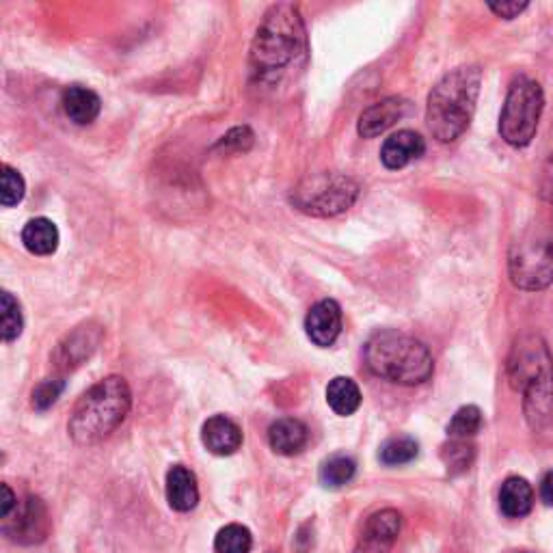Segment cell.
<instances>
[{
	"label": "cell",
	"instance_id": "1",
	"mask_svg": "<svg viewBox=\"0 0 553 553\" xmlns=\"http://www.w3.org/2000/svg\"><path fill=\"white\" fill-rule=\"evenodd\" d=\"M307 50L305 24L299 9L288 3L266 11L251 44V74L258 83L273 85L296 65Z\"/></svg>",
	"mask_w": 553,
	"mask_h": 553
},
{
	"label": "cell",
	"instance_id": "2",
	"mask_svg": "<svg viewBox=\"0 0 553 553\" xmlns=\"http://www.w3.org/2000/svg\"><path fill=\"white\" fill-rule=\"evenodd\" d=\"M482 87L478 65H463L445 74L426 104L428 130L439 143H454L471 126Z\"/></svg>",
	"mask_w": 553,
	"mask_h": 553
},
{
	"label": "cell",
	"instance_id": "3",
	"mask_svg": "<svg viewBox=\"0 0 553 553\" xmlns=\"http://www.w3.org/2000/svg\"><path fill=\"white\" fill-rule=\"evenodd\" d=\"M132 407V391L121 376H106L87 389L67 422V433L78 445H96L124 424Z\"/></svg>",
	"mask_w": 553,
	"mask_h": 553
},
{
	"label": "cell",
	"instance_id": "4",
	"mask_svg": "<svg viewBox=\"0 0 553 553\" xmlns=\"http://www.w3.org/2000/svg\"><path fill=\"white\" fill-rule=\"evenodd\" d=\"M363 357L374 376L396 385H422L435 370L433 355L424 342L391 329L374 333Z\"/></svg>",
	"mask_w": 553,
	"mask_h": 553
},
{
	"label": "cell",
	"instance_id": "5",
	"mask_svg": "<svg viewBox=\"0 0 553 553\" xmlns=\"http://www.w3.org/2000/svg\"><path fill=\"white\" fill-rule=\"evenodd\" d=\"M508 271L519 290H545L553 281V204L512 242Z\"/></svg>",
	"mask_w": 553,
	"mask_h": 553
},
{
	"label": "cell",
	"instance_id": "6",
	"mask_svg": "<svg viewBox=\"0 0 553 553\" xmlns=\"http://www.w3.org/2000/svg\"><path fill=\"white\" fill-rule=\"evenodd\" d=\"M545 109L543 87L530 78H517L510 85L504 102L502 115H499V134L512 147L530 145L538 121H541Z\"/></svg>",
	"mask_w": 553,
	"mask_h": 553
},
{
	"label": "cell",
	"instance_id": "7",
	"mask_svg": "<svg viewBox=\"0 0 553 553\" xmlns=\"http://www.w3.org/2000/svg\"><path fill=\"white\" fill-rule=\"evenodd\" d=\"M359 197V184L344 173H318L312 178H305L292 191V204L309 217H337Z\"/></svg>",
	"mask_w": 553,
	"mask_h": 553
},
{
	"label": "cell",
	"instance_id": "8",
	"mask_svg": "<svg viewBox=\"0 0 553 553\" xmlns=\"http://www.w3.org/2000/svg\"><path fill=\"white\" fill-rule=\"evenodd\" d=\"M102 337L104 331L96 322H87V325L76 327L72 333L65 335L63 342H59L55 350V366L63 372L78 368L100 346Z\"/></svg>",
	"mask_w": 553,
	"mask_h": 553
},
{
	"label": "cell",
	"instance_id": "9",
	"mask_svg": "<svg viewBox=\"0 0 553 553\" xmlns=\"http://www.w3.org/2000/svg\"><path fill=\"white\" fill-rule=\"evenodd\" d=\"M402 528V517L398 510H379L368 519L366 528H363L361 541L355 553H387L394 547L396 538Z\"/></svg>",
	"mask_w": 553,
	"mask_h": 553
},
{
	"label": "cell",
	"instance_id": "10",
	"mask_svg": "<svg viewBox=\"0 0 553 553\" xmlns=\"http://www.w3.org/2000/svg\"><path fill=\"white\" fill-rule=\"evenodd\" d=\"M523 413L532 430H543L553 422V370L538 376L521 389Z\"/></svg>",
	"mask_w": 553,
	"mask_h": 553
},
{
	"label": "cell",
	"instance_id": "11",
	"mask_svg": "<svg viewBox=\"0 0 553 553\" xmlns=\"http://www.w3.org/2000/svg\"><path fill=\"white\" fill-rule=\"evenodd\" d=\"M307 337L320 348H329L335 344L342 333V309L335 301L325 299L316 303L305 318Z\"/></svg>",
	"mask_w": 553,
	"mask_h": 553
},
{
	"label": "cell",
	"instance_id": "12",
	"mask_svg": "<svg viewBox=\"0 0 553 553\" xmlns=\"http://www.w3.org/2000/svg\"><path fill=\"white\" fill-rule=\"evenodd\" d=\"M409 115V102L404 98H385L368 106L359 115L357 130L363 139H374L379 134L387 132L391 126H396L400 119Z\"/></svg>",
	"mask_w": 553,
	"mask_h": 553
},
{
	"label": "cell",
	"instance_id": "13",
	"mask_svg": "<svg viewBox=\"0 0 553 553\" xmlns=\"http://www.w3.org/2000/svg\"><path fill=\"white\" fill-rule=\"evenodd\" d=\"M201 441L214 456H232L242 445V430L227 415H212L201 428Z\"/></svg>",
	"mask_w": 553,
	"mask_h": 553
},
{
	"label": "cell",
	"instance_id": "14",
	"mask_svg": "<svg viewBox=\"0 0 553 553\" xmlns=\"http://www.w3.org/2000/svg\"><path fill=\"white\" fill-rule=\"evenodd\" d=\"M424 152H426V143L420 134L413 130H400L396 134H391V137L383 143L381 160L387 169L398 171L411 165L413 160L422 158Z\"/></svg>",
	"mask_w": 553,
	"mask_h": 553
},
{
	"label": "cell",
	"instance_id": "15",
	"mask_svg": "<svg viewBox=\"0 0 553 553\" xmlns=\"http://www.w3.org/2000/svg\"><path fill=\"white\" fill-rule=\"evenodd\" d=\"M61 104H63V113L78 126L93 124L102 111V100L98 93L83 85L67 87L61 96Z\"/></svg>",
	"mask_w": 553,
	"mask_h": 553
},
{
	"label": "cell",
	"instance_id": "16",
	"mask_svg": "<svg viewBox=\"0 0 553 553\" xmlns=\"http://www.w3.org/2000/svg\"><path fill=\"white\" fill-rule=\"evenodd\" d=\"M167 502L173 510L191 512L199 504L197 478L188 467L173 465L167 474Z\"/></svg>",
	"mask_w": 553,
	"mask_h": 553
},
{
	"label": "cell",
	"instance_id": "17",
	"mask_svg": "<svg viewBox=\"0 0 553 553\" xmlns=\"http://www.w3.org/2000/svg\"><path fill=\"white\" fill-rule=\"evenodd\" d=\"M309 441L307 426L296 420V417H281L268 428V443H271L273 452L281 456H294L303 452Z\"/></svg>",
	"mask_w": 553,
	"mask_h": 553
},
{
	"label": "cell",
	"instance_id": "18",
	"mask_svg": "<svg viewBox=\"0 0 553 553\" xmlns=\"http://www.w3.org/2000/svg\"><path fill=\"white\" fill-rule=\"evenodd\" d=\"M534 506V491L530 482L519 476L508 478L502 489H499V510L508 519H523L528 517Z\"/></svg>",
	"mask_w": 553,
	"mask_h": 553
},
{
	"label": "cell",
	"instance_id": "19",
	"mask_svg": "<svg viewBox=\"0 0 553 553\" xmlns=\"http://www.w3.org/2000/svg\"><path fill=\"white\" fill-rule=\"evenodd\" d=\"M59 227L46 217H35L22 229V245L24 249L39 255V258H46L59 249Z\"/></svg>",
	"mask_w": 553,
	"mask_h": 553
},
{
	"label": "cell",
	"instance_id": "20",
	"mask_svg": "<svg viewBox=\"0 0 553 553\" xmlns=\"http://www.w3.org/2000/svg\"><path fill=\"white\" fill-rule=\"evenodd\" d=\"M46 510L44 506L39 504V499H31L29 504H26L22 519L16 521V530L9 532L13 541L20 543H37L42 541L46 536Z\"/></svg>",
	"mask_w": 553,
	"mask_h": 553
},
{
	"label": "cell",
	"instance_id": "21",
	"mask_svg": "<svg viewBox=\"0 0 553 553\" xmlns=\"http://www.w3.org/2000/svg\"><path fill=\"white\" fill-rule=\"evenodd\" d=\"M327 402L337 415H353L361 407L359 385L348 376H335L327 387Z\"/></svg>",
	"mask_w": 553,
	"mask_h": 553
},
{
	"label": "cell",
	"instance_id": "22",
	"mask_svg": "<svg viewBox=\"0 0 553 553\" xmlns=\"http://www.w3.org/2000/svg\"><path fill=\"white\" fill-rule=\"evenodd\" d=\"M357 463L350 456L337 454L331 456L329 461L322 463L320 467V482L325 489H342L355 478Z\"/></svg>",
	"mask_w": 553,
	"mask_h": 553
},
{
	"label": "cell",
	"instance_id": "23",
	"mask_svg": "<svg viewBox=\"0 0 553 553\" xmlns=\"http://www.w3.org/2000/svg\"><path fill=\"white\" fill-rule=\"evenodd\" d=\"M417 454H420V445H417L413 437H391L381 445L379 450L381 463L387 467L407 465L415 461Z\"/></svg>",
	"mask_w": 553,
	"mask_h": 553
},
{
	"label": "cell",
	"instance_id": "24",
	"mask_svg": "<svg viewBox=\"0 0 553 553\" xmlns=\"http://www.w3.org/2000/svg\"><path fill=\"white\" fill-rule=\"evenodd\" d=\"M253 547V536L249 528L240 523H229L219 530L214 538V551L217 553H249Z\"/></svg>",
	"mask_w": 553,
	"mask_h": 553
},
{
	"label": "cell",
	"instance_id": "25",
	"mask_svg": "<svg viewBox=\"0 0 553 553\" xmlns=\"http://www.w3.org/2000/svg\"><path fill=\"white\" fill-rule=\"evenodd\" d=\"M482 428V411L474 404H467V407H461L448 424V437L456 441H467L480 433Z\"/></svg>",
	"mask_w": 553,
	"mask_h": 553
},
{
	"label": "cell",
	"instance_id": "26",
	"mask_svg": "<svg viewBox=\"0 0 553 553\" xmlns=\"http://www.w3.org/2000/svg\"><path fill=\"white\" fill-rule=\"evenodd\" d=\"M474 456H476L474 445H469L467 441H456V439H452L450 445H443V452H441L443 463L452 476L467 471L469 465L474 463Z\"/></svg>",
	"mask_w": 553,
	"mask_h": 553
},
{
	"label": "cell",
	"instance_id": "27",
	"mask_svg": "<svg viewBox=\"0 0 553 553\" xmlns=\"http://www.w3.org/2000/svg\"><path fill=\"white\" fill-rule=\"evenodd\" d=\"M0 312H3V340H18L24 327V318L20 303L13 299L11 292H3V296H0Z\"/></svg>",
	"mask_w": 553,
	"mask_h": 553
},
{
	"label": "cell",
	"instance_id": "28",
	"mask_svg": "<svg viewBox=\"0 0 553 553\" xmlns=\"http://www.w3.org/2000/svg\"><path fill=\"white\" fill-rule=\"evenodd\" d=\"M0 178H3V191H0V201H3V206L5 208L18 206L26 195V184L20 171H16L9 165H3V175H0Z\"/></svg>",
	"mask_w": 553,
	"mask_h": 553
},
{
	"label": "cell",
	"instance_id": "29",
	"mask_svg": "<svg viewBox=\"0 0 553 553\" xmlns=\"http://www.w3.org/2000/svg\"><path fill=\"white\" fill-rule=\"evenodd\" d=\"M63 389H65V381L61 379V376L42 381L33 389V409L35 411H48L52 404L59 400V396L63 394Z\"/></svg>",
	"mask_w": 553,
	"mask_h": 553
},
{
	"label": "cell",
	"instance_id": "30",
	"mask_svg": "<svg viewBox=\"0 0 553 553\" xmlns=\"http://www.w3.org/2000/svg\"><path fill=\"white\" fill-rule=\"evenodd\" d=\"M530 7V3H525V0H504V3H489V9L495 13L497 18H504V20H512L517 18L519 13H523L525 9Z\"/></svg>",
	"mask_w": 553,
	"mask_h": 553
},
{
	"label": "cell",
	"instance_id": "31",
	"mask_svg": "<svg viewBox=\"0 0 553 553\" xmlns=\"http://www.w3.org/2000/svg\"><path fill=\"white\" fill-rule=\"evenodd\" d=\"M245 141L253 143V132L249 128H236V130L229 132L227 137H223L221 145H234L236 150L245 152V150H249V145H245Z\"/></svg>",
	"mask_w": 553,
	"mask_h": 553
},
{
	"label": "cell",
	"instance_id": "32",
	"mask_svg": "<svg viewBox=\"0 0 553 553\" xmlns=\"http://www.w3.org/2000/svg\"><path fill=\"white\" fill-rule=\"evenodd\" d=\"M0 491H3V504H0V517L7 519L11 515V510L18 506V499H16V495H13V491L9 489V484H3V487H0Z\"/></svg>",
	"mask_w": 553,
	"mask_h": 553
},
{
	"label": "cell",
	"instance_id": "33",
	"mask_svg": "<svg viewBox=\"0 0 553 553\" xmlns=\"http://www.w3.org/2000/svg\"><path fill=\"white\" fill-rule=\"evenodd\" d=\"M543 191H541V197L547 201V204H553V158L549 167L545 169V175H543Z\"/></svg>",
	"mask_w": 553,
	"mask_h": 553
},
{
	"label": "cell",
	"instance_id": "34",
	"mask_svg": "<svg viewBox=\"0 0 553 553\" xmlns=\"http://www.w3.org/2000/svg\"><path fill=\"white\" fill-rule=\"evenodd\" d=\"M541 499L547 506H553V471L545 474V478L541 482Z\"/></svg>",
	"mask_w": 553,
	"mask_h": 553
}]
</instances>
